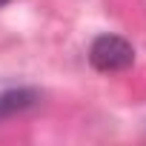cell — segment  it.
Wrapping results in <instances>:
<instances>
[{"instance_id": "cell-1", "label": "cell", "mask_w": 146, "mask_h": 146, "mask_svg": "<svg viewBox=\"0 0 146 146\" xmlns=\"http://www.w3.org/2000/svg\"><path fill=\"white\" fill-rule=\"evenodd\" d=\"M89 63L103 75L126 72L135 63V46L120 35H98L89 46Z\"/></svg>"}, {"instance_id": "cell-2", "label": "cell", "mask_w": 146, "mask_h": 146, "mask_svg": "<svg viewBox=\"0 0 146 146\" xmlns=\"http://www.w3.org/2000/svg\"><path fill=\"white\" fill-rule=\"evenodd\" d=\"M37 100H40L37 89H29V86H17V89H6V92H0V120L15 117V115L32 109Z\"/></svg>"}, {"instance_id": "cell-3", "label": "cell", "mask_w": 146, "mask_h": 146, "mask_svg": "<svg viewBox=\"0 0 146 146\" xmlns=\"http://www.w3.org/2000/svg\"><path fill=\"white\" fill-rule=\"evenodd\" d=\"M6 3H9V0H0V6H6Z\"/></svg>"}]
</instances>
